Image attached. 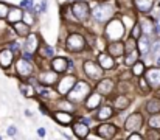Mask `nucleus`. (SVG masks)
I'll list each match as a JSON object with an SVG mask.
<instances>
[{"label": "nucleus", "instance_id": "nucleus-6", "mask_svg": "<svg viewBox=\"0 0 160 140\" xmlns=\"http://www.w3.org/2000/svg\"><path fill=\"white\" fill-rule=\"evenodd\" d=\"M82 69H84V73H86V76H87L90 81H100V80L103 78L104 69H103L100 64L93 62V61H84V64H82Z\"/></svg>", "mask_w": 160, "mask_h": 140}, {"label": "nucleus", "instance_id": "nucleus-11", "mask_svg": "<svg viewBox=\"0 0 160 140\" xmlns=\"http://www.w3.org/2000/svg\"><path fill=\"white\" fill-rule=\"evenodd\" d=\"M145 80L151 86V89H159L160 87V67H151L145 72Z\"/></svg>", "mask_w": 160, "mask_h": 140}, {"label": "nucleus", "instance_id": "nucleus-34", "mask_svg": "<svg viewBox=\"0 0 160 140\" xmlns=\"http://www.w3.org/2000/svg\"><path fill=\"white\" fill-rule=\"evenodd\" d=\"M39 53L42 54V58H50V59H53L54 48L53 47H50L48 44H44V45L39 48Z\"/></svg>", "mask_w": 160, "mask_h": 140}, {"label": "nucleus", "instance_id": "nucleus-17", "mask_svg": "<svg viewBox=\"0 0 160 140\" xmlns=\"http://www.w3.org/2000/svg\"><path fill=\"white\" fill-rule=\"evenodd\" d=\"M50 67L53 69L54 72H58V73H64V72H67L68 69V59L67 58H62V56H56L52 59V62H50Z\"/></svg>", "mask_w": 160, "mask_h": 140}, {"label": "nucleus", "instance_id": "nucleus-35", "mask_svg": "<svg viewBox=\"0 0 160 140\" xmlns=\"http://www.w3.org/2000/svg\"><path fill=\"white\" fill-rule=\"evenodd\" d=\"M148 125H149V128H152V129H160V112L151 114V117H149V120H148Z\"/></svg>", "mask_w": 160, "mask_h": 140}, {"label": "nucleus", "instance_id": "nucleus-44", "mask_svg": "<svg viewBox=\"0 0 160 140\" xmlns=\"http://www.w3.org/2000/svg\"><path fill=\"white\" fill-rule=\"evenodd\" d=\"M146 139L159 140V139H160V134L157 132V131H152V128H151V131H148V134H146Z\"/></svg>", "mask_w": 160, "mask_h": 140}, {"label": "nucleus", "instance_id": "nucleus-2", "mask_svg": "<svg viewBox=\"0 0 160 140\" xmlns=\"http://www.w3.org/2000/svg\"><path fill=\"white\" fill-rule=\"evenodd\" d=\"M113 14H115V6L112 3H107V2H100L92 9L93 19L100 23H106L110 19H113Z\"/></svg>", "mask_w": 160, "mask_h": 140}, {"label": "nucleus", "instance_id": "nucleus-53", "mask_svg": "<svg viewBox=\"0 0 160 140\" xmlns=\"http://www.w3.org/2000/svg\"><path fill=\"white\" fill-rule=\"evenodd\" d=\"M159 98H160V93H159Z\"/></svg>", "mask_w": 160, "mask_h": 140}, {"label": "nucleus", "instance_id": "nucleus-51", "mask_svg": "<svg viewBox=\"0 0 160 140\" xmlns=\"http://www.w3.org/2000/svg\"><path fill=\"white\" fill-rule=\"evenodd\" d=\"M67 2H76V0H67Z\"/></svg>", "mask_w": 160, "mask_h": 140}, {"label": "nucleus", "instance_id": "nucleus-26", "mask_svg": "<svg viewBox=\"0 0 160 140\" xmlns=\"http://www.w3.org/2000/svg\"><path fill=\"white\" fill-rule=\"evenodd\" d=\"M129 98H128V95H124V93H120L118 96H115V100H113V107L117 109V111H124V109H128L129 107Z\"/></svg>", "mask_w": 160, "mask_h": 140}, {"label": "nucleus", "instance_id": "nucleus-33", "mask_svg": "<svg viewBox=\"0 0 160 140\" xmlns=\"http://www.w3.org/2000/svg\"><path fill=\"white\" fill-rule=\"evenodd\" d=\"M20 93L23 95V96H27V98H33L34 96V93H36V91L33 89V84L30 83V84H20Z\"/></svg>", "mask_w": 160, "mask_h": 140}, {"label": "nucleus", "instance_id": "nucleus-24", "mask_svg": "<svg viewBox=\"0 0 160 140\" xmlns=\"http://www.w3.org/2000/svg\"><path fill=\"white\" fill-rule=\"evenodd\" d=\"M53 118L59 123V125H64V126L72 125V122H73L72 114H70V112H67V111H56V112L53 114Z\"/></svg>", "mask_w": 160, "mask_h": 140}, {"label": "nucleus", "instance_id": "nucleus-54", "mask_svg": "<svg viewBox=\"0 0 160 140\" xmlns=\"http://www.w3.org/2000/svg\"><path fill=\"white\" fill-rule=\"evenodd\" d=\"M101 2H103V0H101Z\"/></svg>", "mask_w": 160, "mask_h": 140}, {"label": "nucleus", "instance_id": "nucleus-28", "mask_svg": "<svg viewBox=\"0 0 160 140\" xmlns=\"http://www.w3.org/2000/svg\"><path fill=\"white\" fill-rule=\"evenodd\" d=\"M140 27H142V30H143V33L145 34H151V33H154V23L156 22H152V19H149V17H146V19H140Z\"/></svg>", "mask_w": 160, "mask_h": 140}, {"label": "nucleus", "instance_id": "nucleus-13", "mask_svg": "<svg viewBox=\"0 0 160 140\" xmlns=\"http://www.w3.org/2000/svg\"><path fill=\"white\" fill-rule=\"evenodd\" d=\"M151 39H149V34H142L138 39H137V50H138V53H140V56H146V54H149L151 53Z\"/></svg>", "mask_w": 160, "mask_h": 140}, {"label": "nucleus", "instance_id": "nucleus-25", "mask_svg": "<svg viewBox=\"0 0 160 140\" xmlns=\"http://www.w3.org/2000/svg\"><path fill=\"white\" fill-rule=\"evenodd\" d=\"M12 28H14V33L17 36H22V38H27L30 34V25L23 20H19L16 23H12Z\"/></svg>", "mask_w": 160, "mask_h": 140}, {"label": "nucleus", "instance_id": "nucleus-21", "mask_svg": "<svg viewBox=\"0 0 160 140\" xmlns=\"http://www.w3.org/2000/svg\"><path fill=\"white\" fill-rule=\"evenodd\" d=\"M23 8L22 6H12V8H9V13H8V16H6V20L9 22V23H16V22H19V20H22L23 19Z\"/></svg>", "mask_w": 160, "mask_h": 140}, {"label": "nucleus", "instance_id": "nucleus-31", "mask_svg": "<svg viewBox=\"0 0 160 140\" xmlns=\"http://www.w3.org/2000/svg\"><path fill=\"white\" fill-rule=\"evenodd\" d=\"M121 20H123V23H124V27H126V30L128 31H131L134 27H135V17L134 16H131V14H123L121 16Z\"/></svg>", "mask_w": 160, "mask_h": 140}, {"label": "nucleus", "instance_id": "nucleus-40", "mask_svg": "<svg viewBox=\"0 0 160 140\" xmlns=\"http://www.w3.org/2000/svg\"><path fill=\"white\" fill-rule=\"evenodd\" d=\"M8 13H9V6H8L6 3L0 2V20H2V19H6Z\"/></svg>", "mask_w": 160, "mask_h": 140}, {"label": "nucleus", "instance_id": "nucleus-29", "mask_svg": "<svg viewBox=\"0 0 160 140\" xmlns=\"http://www.w3.org/2000/svg\"><path fill=\"white\" fill-rule=\"evenodd\" d=\"M145 109H146V112H149V114H157V112H160V98L149 100V101L146 103Z\"/></svg>", "mask_w": 160, "mask_h": 140}, {"label": "nucleus", "instance_id": "nucleus-4", "mask_svg": "<svg viewBox=\"0 0 160 140\" xmlns=\"http://www.w3.org/2000/svg\"><path fill=\"white\" fill-rule=\"evenodd\" d=\"M65 48L72 53H78L82 51L86 48V38L81 33H70L65 39Z\"/></svg>", "mask_w": 160, "mask_h": 140}, {"label": "nucleus", "instance_id": "nucleus-50", "mask_svg": "<svg viewBox=\"0 0 160 140\" xmlns=\"http://www.w3.org/2000/svg\"><path fill=\"white\" fill-rule=\"evenodd\" d=\"M157 65L160 67V56H157Z\"/></svg>", "mask_w": 160, "mask_h": 140}, {"label": "nucleus", "instance_id": "nucleus-39", "mask_svg": "<svg viewBox=\"0 0 160 140\" xmlns=\"http://www.w3.org/2000/svg\"><path fill=\"white\" fill-rule=\"evenodd\" d=\"M142 34H143V30H142L140 23H135V27L129 31V36H132V38H135V39H138Z\"/></svg>", "mask_w": 160, "mask_h": 140}, {"label": "nucleus", "instance_id": "nucleus-9", "mask_svg": "<svg viewBox=\"0 0 160 140\" xmlns=\"http://www.w3.org/2000/svg\"><path fill=\"white\" fill-rule=\"evenodd\" d=\"M59 81V78H58V72H54L53 69L52 70H48V69H44L41 73H39V76H38V83L41 84V86H45V87H50V86H53Z\"/></svg>", "mask_w": 160, "mask_h": 140}, {"label": "nucleus", "instance_id": "nucleus-8", "mask_svg": "<svg viewBox=\"0 0 160 140\" xmlns=\"http://www.w3.org/2000/svg\"><path fill=\"white\" fill-rule=\"evenodd\" d=\"M142 126H143V115L140 112H134L124 120V131L128 132L140 131Z\"/></svg>", "mask_w": 160, "mask_h": 140}, {"label": "nucleus", "instance_id": "nucleus-18", "mask_svg": "<svg viewBox=\"0 0 160 140\" xmlns=\"http://www.w3.org/2000/svg\"><path fill=\"white\" fill-rule=\"evenodd\" d=\"M14 61V51L11 48H3L0 50V67L3 69H9L11 64Z\"/></svg>", "mask_w": 160, "mask_h": 140}, {"label": "nucleus", "instance_id": "nucleus-36", "mask_svg": "<svg viewBox=\"0 0 160 140\" xmlns=\"http://www.w3.org/2000/svg\"><path fill=\"white\" fill-rule=\"evenodd\" d=\"M137 51H138V50H137ZM137 51L134 50V51H131V53H126V59H124L126 65H131V67H132V65L138 61V54H140V53H137Z\"/></svg>", "mask_w": 160, "mask_h": 140}, {"label": "nucleus", "instance_id": "nucleus-14", "mask_svg": "<svg viewBox=\"0 0 160 140\" xmlns=\"http://www.w3.org/2000/svg\"><path fill=\"white\" fill-rule=\"evenodd\" d=\"M103 93H100L98 91L97 92H90V95L86 98V107L89 109V111H95V109H98L100 106H101V103H103Z\"/></svg>", "mask_w": 160, "mask_h": 140}, {"label": "nucleus", "instance_id": "nucleus-41", "mask_svg": "<svg viewBox=\"0 0 160 140\" xmlns=\"http://www.w3.org/2000/svg\"><path fill=\"white\" fill-rule=\"evenodd\" d=\"M38 93H39L42 98H52V92H50L48 89H44L42 86H41V87H38Z\"/></svg>", "mask_w": 160, "mask_h": 140}, {"label": "nucleus", "instance_id": "nucleus-3", "mask_svg": "<svg viewBox=\"0 0 160 140\" xmlns=\"http://www.w3.org/2000/svg\"><path fill=\"white\" fill-rule=\"evenodd\" d=\"M90 92H92V86L89 83H86V81H79L78 80L76 84L73 86V89L68 92L67 98L70 101H73V103H81L90 95Z\"/></svg>", "mask_w": 160, "mask_h": 140}, {"label": "nucleus", "instance_id": "nucleus-1", "mask_svg": "<svg viewBox=\"0 0 160 140\" xmlns=\"http://www.w3.org/2000/svg\"><path fill=\"white\" fill-rule=\"evenodd\" d=\"M126 33V27L121 19H110L104 28V36L112 42V41H120Z\"/></svg>", "mask_w": 160, "mask_h": 140}, {"label": "nucleus", "instance_id": "nucleus-37", "mask_svg": "<svg viewBox=\"0 0 160 140\" xmlns=\"http://www.w3.org/2000/svg\"><path fill=\"white\" fill-rule=\"evenodd\" d=\"M124 48H126V53H131V51L137 50V39L132 38V36H129L128 41L124 42Z\"/></svg>", "mask_w": 160, "mask_h": 140}, {"label": "nucleus", "instance_id": "nucleus-16", "mask_svg": "<svg viewBox=\"0 0 160 140\" xmlns=\"http://www.w3.org/2000/svg\"><path fill=\"white\" fill-rule=\"evenodd\" d=\"M98 64L104 69V70H112L115 65H117V62H115V58L109 53H104V51H101L100 54H98Z\"/></svg>", "mask_w": 160, "mask_h": 140}, {"label": "nucleus", "instance_id": "nucleus-49", "mask_svg": "<svg viewBox=\"0 0 160 140\" xmlns=\"http://www.w3.org/2000/svg\"><path fill=\"white\" fill-rule=\"evenodd\" d=\"M23 112H25V115H27V117H33V112H31L30 109H25Z\"/></svg>", "mask_w": 160, "mask_h": 140}, {"label": "nucleus", "instance_id": "nucleus-27", "mask_svg": "<svg viewBox=\"0 0 160 140\" xmlns=\"http://www.w3.org/2000/svg\"><path fill=\"white\" fill-rule=\"evenodd\" d=\"M154 0H134V6L140 13H149L152 9Z\"/></svg>", "mask_w": 160, "mask_h": 140}, {"label": "nucleus", "instance_id": "nucleus-30", "mask_svg": "<svg viewBox=\"0 0 160 140\" xmlns=\"http://www.w3.org/2000/svg\"><path fill=\"white\" fill-rule=\"evenodd\" d=\"M72 103H73V101H70L68 98H67V100H61V101H58V103H56V107H58L59 111L73 112V111H75V106H73Z\"/></svg>", "mask_w": 160, "mask_h": 140}, {"label": "nucleus", "instance_id": "nucleus-46", "mask_svg": "<svg viewBox=\"0 0 160 140\" xmlns=\"http://www.w3.org/2000/svg\"><path fill=\"white\" fill-rule=\"evenodd\" d=\"M38 136L39 137H45V128H38Z\"/></svg>", "mask_w": 160, "mask_h": 140}, {"label": "nucleus", "instance_id": "nucleus-12", "mask_svg": "<svg viewBox=\"0 0 160 140\" xmlns=\"http://www.w3.org/2000/svg\"><path fill=\"white\" fill-rule=\"evenodd\" d=\"M97 132H98V136L101 139H112V137L117 136L118 128L115 125H112V123H103V125H100L97 128Z\"/></svg>", "mask_w": 160, "mask_h": 140}, {"label": "nucleus", "instance_id": "nucleus-15", "mask_svg": "<svg viewBox=\"0 0 160 140\" xmlns=\"http://www.w3.org/2000/svg\"><path fill=\"white\" fill-rule=\"evenodd\" d=\"M113 89H115V81L110 80V78H101L97 83V91L100 93H103L104 96L113 92Z\"/></svg>", "mask_w": 160, "mask_h": 140}, {"label": "nucleus", "instance_id": "nucleus-38", "mask_svg": "<svg viewBox=\"0 0 160 140\" xmlns=\"http://www.w3.org/2000/svg\"><path fill=\"white\" fill-rule=\"evenodd\" d=\"M20 6H22L27 13H30V14L34 13V2H33V0H22V2H20Z\"/></svg>", "mask_w": 160, "mask_h": 140}, {"label": "nucleus", "instance_id": "nucleus-52", "mask_svg": "<svg viewBox=\"0 0 160 140\" xmlns=\"http://www.w3.org/2000/svg\"><path fill=\"white\" fill-rule=\"evenodd\" d=\"M157 3H159V5H160V0H157Z\"/></svg>", "mask_w": 160, "mask_h": 140}, {"label": "nucleus", "instance_id": "nucleus-22", "mask_svg": "<svg viewBox=\"0 0 160 140\" xmlns=\"http://www.w3.org/2000/svg\"><path fill=\"white\" fill-rule=\"evenodd\" d=\"M107 51H109L112 56L120 58V56H123V54L126 53V48H124V44H123V42H120V41H112V42L107 45Z\"/></svg>", "mask_w": 160, "mask_h": 140}, {"label": "nucleus", "instance_id": "nucleus-20", "mask_svg": "<svg viewBox=\"0 0 160 140\" xmlns=\"http://www.w3.org/2000/svg\"><path fill=\"white\" fill-rule=\"evenodd\" d=\"M39 36L36 33H30L27 36V41H25V50L31 51V53H36L39 51Z\"/></svg>", "mask_w": 160, "mask_h": 140}, {"label": "nucleus", "instance_id": "nucleus-48", "mask_svg": "<svg viewBox=\"0 0 160 140\" xmlns=\"http://www.w3.org/2000/svg\"><path fill=\"white\" fill-rule=\"evenodd\" d=\"M154 34H160V25L154 23Z\"/></svg>", "mask_w": 160, "mask_h": 140}, {"label": "nucleus", "instance_id": "nucleus-32", "mask_svg": "<svg viewBox=\"0 0 160 140\" xmlns=\"http://www.w3.org/2000/svg\"><path fill=\"white\" fill-rule=\"evenodd\" d=\"M132 73H134V76H142V75H145V72H146V67H145V64H143V61H137L134 65H132Z\"/></svg>", "mask_w": 160, "mask_h": 140}, {"label": "nucleus", "instance_id": "nucleus-10", "mask_svg": "<svg viewBox=\"0 0 160 140\" xmlns=\"http://www.w3.org/2000/svg\"><path fill=\"white\" fill-rule=\"evenodd\" d=\"M34 72V67L31 64V61L25 59V58H20L16 61V73L19 76H31Z\"/></svg>", "mask_w": 160, "mask_h": 140}, {"label": "nucleus", "instance_id": "nucleus-19", "mask_svg": "<svg viewBox=\"0 0 160 140\" xmlns=\"http://www.w3.org/2000/svg\"><path fill=\"white\" fill-rule=\"evenodd\" d=\"M72 129H73V134L78 139H87V136H89V125H86L81 120L78 123H73L72 125Z\"/></svg>", "mask_w": 160, "mask_h": 140}, {"label": "nucleus", "instance_id": "nucleus-47", "mask_svg": "<svg viewBox=\"0 0 160 140\" xmlns=\"http://www.w3.org/2000/svg\"><path fill=\"white\" fill-rule=\"evenodd\" d=\"M81 122H84V123H86V125H89V126L92 125V120H90V118H87V117H81Z\"/></svg>", "mask_w": 160, "mask_h": 140}, {"label": "nucleus", "instance_id": "nucleus-7", "mask_svg": "<svg viewBox=\"0 0 160 140\" xmlns=\"http://www.w3.org/2000/svg\"><path fill=\"white\" fill-rule=\"evenodd\" d=\"M76 76L75 75H65L64 78H61L58 83H56V91H58V95L61 96H65L68 95V92L73 89V86L76 84Z\"/></svg>", "mask_w": 160, "mask_h": 140}, {"label": "nucleus", "instance_id": "nucleus-23", "mask_svg": "<svg viewBox=\"0 0 160 140\" xmlns=\"http://www.w3.org/2000/svg\"><path fill=\"white\" fill-rule=\"evenodd\" d=\"M113 111H115L113 106H109V104L100 106V109H98V112H97V120H100V122H106V120H109V118H112Z\"/></svg>", "mask_w": 160, "mask_h": 140}, {"label": "nucleus", "instance_id": "nucleus-43", "mask_svg": "<svg viewBox=\"0 0 160 140\" xmlns=\"http://www.w3.org/2000/svg\"><path fill=\"white\" fill-rule=\"evenodd\" d=\"M17 126H9L8 129H6V134H8V137H16L17 136Z\"/></svg>", "mask_w": 160, "mask_h": 140}, {"label": "nucleus", "instance_id": "nucleus-42", "mask_svg": "<svg viewBox=\"0 0 160 140\" xmlns=\"http://www.w3.org/2000/svg\"><path fill=\"white\" fill-rule=\"evenodd\" d=\"M9 48H11L14 53H20L22 45H20V42H17V41H12V42H9Z\"/></svg>", "mask_w": 160, "mask_h": 140}, {"label": "nucleus", "instance_id": "nucleus-45", "mask_svg": "<svg viewBox=\"0 0 160 140\" xmlns=\"http://www.w3.org/2000/svg\"><path fill=\"white\" fill-rule=\"evenodd\" d=\"M47 5H48V2H47V0H42V2L38 5V11H39L41 14L45 13V11H47Z\"/></svg>", "mask_w": 160, "mask_h": 140}, {"label": "nucleus", "instance_id": "nucleus-5", "mask_svg": "<svg viewBox=\"0 0 160 140\" xmlns=\"http://www.w3.org/2000/svg\"><path fill=\"white\" fill-rule=\"evenodd\" d=\"M70 11L73 14V17L78 20V22H84L89 19L90 16V6L87 2H82V0H76L73 2V5L70 6Z\"/></svg>", "mask_w": 160, "mask_h": 140}]
</instances>
